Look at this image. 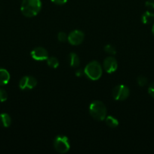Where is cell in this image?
<instances>
[{"instance_id":"52a82bcc","label":"cell","mask_w":154,"mask_h":154,"mask_svg":"<svg viewBox=\"0 0 154 154\" xmlns=\"http://www.w3.org/2000/svg\"><path fill=\"white\" fill-rule=\"evenodd\" d=\"M84 40V33L80 30H74L68 35L67 41L72 45H79Z\"/></svg>"},{"instance_id":"5b68a950","label":"cell","mask_w":154,"mask_h":154,"mask_svg":"<svg viewBox=\"0 0 154 154\" xmlns=\"http://www.w3.org/2000/svg\"><path fill=\"white\" fill-rule=\"evenodd\" d=\"M129 93L130 90L128 87L122 84L116 86L113 90V96L116 101L125 100L129 96Z\"/></svg>"},{"instance_id":"7a4b0ae2","label":"cell","mask_w":154,"mask_h":154,"mask_svg":"<svg viewBox=\"0 0 154 154\" xmlns=\"http://www.w3.org/2000/svg\"><path fill=\"white\" fill-rule=\"evenodd\" d=\"M89 113L94 119L101 121L105 120L107 117V108L101 101H94L89 106Z\"/></svg>"},{"instance_id":"277c9868","label":"cell","mask_w":154,"mask_h":154,"mask_svg":"<svg viewBox=\"0 0 154 154\" xmlns=\"http://www.w3.org/2000/svg\"><path fill=\"white\" fill-rule=\"evenodd\" d=\"M54 147L56 151L60 153H65L70 148L69 139L66 136L58 135L54 140Z\"/></svg>"},{"instance_id":"8fae6325","label":"cell","mask_w":154,"mask_h":154,"mask_svg":"<svg viewBox=\"0 0 154 154\" xmlns=\"http://www.w3.org/2000/svg\"><path fill=\"white\" fill-rule=\"evenodd\" d=\"M11 124V119L8 114L3 113L0 114V125L5 128H8Z\"/></svg>"},{"instance_id":"6da1fadb","label":"cell","mask_w":154,"mask_h":154,"mask_svg":"<svg viewBox=\"0 0 154 154\" xmlns=\"http://www.w3.org/2000/svg\"><path fill=\"white\" fill-rule=\"evenodd\" d=\"M42 8L41 0H23L21 11L27 17L36 16Z\"/></svg>"},{"instance_id":"9c48e42d","label":"cell","mask_w":154,"mask_h":154,"mask_svg":"<svg viewBox=\"0 0 154 154\" xmlns=\"http://www.w3.org/2000/svg\"><path fill=\"white\" fill-rule=\"evenodd\" d=\"M104 70L109 74L113 73L116 72V69L118 68V63L117 61L113 57H107L104 60Z\"/></svg>"},{"instance_id":"d6986e66","label":"cell","mask_w":154,"mask_h":154,"mask_svg":"<svg viewBox=\"0 0 154 154\" xmlns=\"http://www.w3.org/2000/svg\"><path fill=\"white\" fill-rule=\"evenodd\" d=\"M57 38H58V40L60 41V42H65L66 41H67L68 36L66 35V34L65 32H59L58 35H57Z\"/></svg>"},{"instance_id":"ac0fdd59","label":"cell","mask_w":154,"mask_h":154,"mask_svg":"<svg viewBox=\"0 0 154 154\" xmlns=\"http://www.w3.org/2000/svg\"><path fill=\"white\" fill-rule=\"evenodd\" d=\"M8 94L7 92L3 89L0 88V102H4L7 100Z\"/></svg>"},{"instance_id":"ffe728a7","label":"cell","mask_w":154,"mask_h":154,"mask_svg":"<svg viewBox=\"0 0 154 154\" xmlns=\"http://www.w3.org/2000/svg\"><path fill=\"white\" fill-rule=\"evenodd\" d=\"M148 93H149L151 97L154 99V82L152 83L149 85V87H148Z\"/></svg>"},{"instance_id":"7402d4cb","label":"cell","mask_w":154,"mask_h":154,"mask_svg":"<svg viewBox=\"0 0 154 154\" xmlns=\"http://www.w3.org/2000/svg\"><path fill=\"white\" fill-rule=\"evenodd\" d=\"M51 1L56 5H63L66 3L67 0H51Z\"/></svg>"},{"instance_id":"ba28073f","label":"cell","mask_w":154,"mask_h":154,"mask_svg":"<svg viewBox=\"0 0 154 154\" xmlns=\"http://www.w3.org/2000/svg\"><path fill=\"white\" fill-rule=\"evenodd\" d=\"M32 58L37 61H43V60H47L48 58V51L45 48L42 47H38L33 49L30 53Z\"/></svg>"},{"instance_id":"5bb4252c","label":"cell","mask_w":154,"mask_h":154,"mask_svg":"<svg viewBox=\"0 0 154 154\" xmlns=\"http://www.w3.org/2000/svg\"><path fill=\"white\" fill-rule=\"evenodd\" d=\"M106 123L108 126L111 128H116L119 125V121L116 118H115L113 116H107L105 118Z\"/></svg>"},{"instance_id":"e0dca14e","label":"cell","mask_w":154,"mask_h":154,"mask_svg":"<svg viewBox=\"0 0 154 154\" xmlns=\"http://www.w3.org/2000/svg\"><path fill=\"white\" fill-rule=\"evenodd\" d=\"M137 84L140 87H144L147 84V79L144 76H139L137 79Z\"/></svg>"},{"instance_id":"cb8c5ba5","label":"cell","mask_w":154,"mask_h":154,"mask_svg":"<svg viewBox=\"0 0 154 154\" xmlns=\"http://www.w3.org/2000/svg\"><path fill=\"white\" fill-rule=\"evenodd\" d=\"M152 32L154 35V23H153V25H152Z\"/></svg>"},{"instance_id":"30bf717a","label":"cell","mask_w":154,"mask_h":154,"mask_svg":"<svg viewBox=\"0 0 154 154\" xmlns=\"http://www.w3.org/2000/svg\"><path fill=\"white\" fill-rule=\"evenodd\" d=\"M10 78V74L6 69H0V86H4L8 84Z\"/></svg>"},{"instance_id":"3957f363","label":"cell","mask_w":154,"mask_h":154,"mask_svg":"<svg viewBox=\"0 0 154 154\" xmlns=\"http://www.w3.org/2000/svg\"><path fill=\"white\" fill-rule=\"evenodd\" d=\"M102 67L101 64L97 61H92L85 66L84 73L89 79L92 81H97L100 79L102 75Z\"/></svg>"},{"instance_id":"4fadbf2b","label":"cell","mask_w":154,"mask_h":154,"mask_svg":"<svg viewBox=\"0 0 154 154\" xmlns=\"http://www.w3.org/2000/svg\"><path fill=\"white\" fill-rule=\"evenodd\" d=\"M80 60L78 55L75 53H71L69 54V65L71 67L76 68L79 66Z\"/></svg>"},{"instance_id":"603a6c76","label":"cell","mask_w":154,"mask_h":154,"mask_svg":"<svg viewBox=\"0 0 154 154\" xmlns=\"http://www.w3.org/2000/svg\"><path fill=\"white\" fill-rule=\"evenodd\" d=\"M84 73V70H82V69H78V70L75 72V75H76L77 77H81L82 76V75Z\"/></svg>"},{"instance_id":"9a60e30c","label":"cell","mask_w":154,"mask_h":154,"mask_svg":"<svg viewBox=\"0 0 154 154\" xmlns=\"http://www.w3.org/2000/svg\"><path fill=\"white\" fill-rule=\"evenodd\" d=\"M47 64L49 67L53 69H57L59 66V60L56 57H51L47 59Z\"/></svg>"},{"instance_id":"44dd1931","label":"cell","mask_w":154,"mask_h":154,"mask_svg":"<svg viewBox=\"0 0 154 154\" xmlns=\"http://www.w3.org/2000/svg\"><path fill=\"white\" fill-rule=\"evenodd\" d=\"M145 6L149 9H154V1L153 0H148L145 3Z\"/></svg>"},{"instance_id":"8992f818","label":"cell","mask_w":154,"mask_h":154,"mask_svg":"<svg viewBox=\"0 0 154 154\" xmlns=\"http://www.w3.org/2000/svg\"><path fill=\"white\" fill-rule=\"evenodd\" d=\"M37 84V81L32 76H25L21 79L19 82V87L21 90H32Z\"/></svg>"},{"instance_id":"2e32d148","label":"cell","mask_w":154,"mask_h":154,"mask_svg":"<svg viewBox=\"0 0 154 154\" xmlns=\"http://www.w3.org/2000/svg\"><path fill=\"white\" fill-rule=\"evenodd\" d=\"M104 50L106 53H107L109 54H111V55H115L116 54V48H114V46H113L111 45H107L106 46H104Z\"/></svg>"},{"instance_id":"7c38bea8","label":"cell","mask_w":154,"mask_h":154,"mask_svg":"<svg viewBox=\"0 0 154 154\" xmlns=\"http://www.w3.org/2000/svg\"><path fill=\"white\" fill-rule=\"evenodd\" d=\"M154 14L152 12L146 11L143 14L141 17V21L143 24H149L153 20Z\"/></svg>"}]
</instances>
